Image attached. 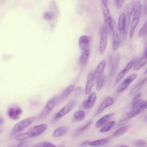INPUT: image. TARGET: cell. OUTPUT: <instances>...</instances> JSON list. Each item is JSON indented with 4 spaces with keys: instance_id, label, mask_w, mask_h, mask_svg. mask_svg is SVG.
I'll return each mask as SVG.
<instances>
[{
    "instance_id": "6da1fadb",
    "label": "cell",
    "mask_w": 147,
    "mask_h": 147,
    "mask_svg": "<svg viewBox=\"0 0 147 147\" xmlns=\"http://www.w3.org/2000/svg\"><path fill=\"white\" fill-rule=\"evenodd\" d=\"M133 1L134 15L131 22L129 32V37L130 39L132 38L135 30L139 22L142 10L140 0H133Z\"/></svg>"
},
{
    "instance_id": "7a4b0ae2",
    "label": "cell",
    "mask_w": 147,
    "mask_h": 147,
    "mask_svg": "<svg viewBox=\"0 0 147 147\" xmlns=\"http://www.w3.org/2000/svg\"><path fill=\"white\" fill-rule=\"evenodd\" d=\"M35 119V117H32L19 121L13 127L11 130V134H15L22 131L31 124Z\"/></svg>"
},
{
    "instance_id": "3957f363",
    "label": "cell",
    "mask_w": 147,
    "mask_h": 147,
    "mask_svg": "<svg viewBox=\"0 0 147 147\" xmlns=\"http://www.w3.org/2000/svg\"><path fill=\"white\" fill-rule=\"evenodd\" d=\"M47 125L45 123L36 126L29 131L23 134L24 138L28 139L38 136L43 133L47 129Z\"/></svg>"
},
{
    "instance_id": "277c9868",
    "label": "cell",
    "mask_w": 147,
    "mask_h": 147,
    "mask_svg": "<svg viewBox=\"0 0 147 147\" xmlns=\"http://www.w3.org/2000/svg\"><path fill=\"white\" fill-rule=\"evenodd\" d=\"M102 10L104 17L105 26L107 33H111L112 29V18L108 6L104 5L101 2Z\"/></svg>"
},
{
    "instance_id": "5b68a950",
    "label": "cell",
    "mask_w": 147,
    "mask_h": 147,
    "mask_svg": "<svg viewBox=\"0 0 147 147\" xmlns=\"http://www.w3.org/2000/svg\"><path fill=\"white\" fill-rule=\"evenodd\" d=\"M100 35L99 50L100 54L102 55L105 51L107 42V32L105 26H102L100 27Z\"/></svg>"
},
{
    "instance_id": "8992f818",
    "label": "cell",
    "mask_w": 147,
    "mask_h": 147,
    "mask_svg": "<svg viewBox=\"0 0 147 147\" xmlns=\"http://www.w3.org/2000/svg\"><path fill=\"white\" fill-rule=\"evenodd\" d=\"M125 19L124 13H121L120 15L118 20L117 28L119 32L120 41L123 43L125 40Z\"/></svg>"
},
{
    "instance_id": "52a82bcc",
    "label": "cell",
    "mask_w": 147,
    "mask_h": 147,
    "mask_svg": "<svg viewBox=\"0 0 147 147\" xmlns=\"http://www.w3.org/2000/svg\"><path fill=\"white\" fill-rule=\"evenodd\" d=\"M112 45L113 51H116L119 46V38L117 32V27L115 20L112 19Z\"/></svg>"
},
{
    "instance_id": "ba28073f",
    "label": "cell",
    "mask_w": 147,
    "mask_h": 147,
    "mask_svg": "<svg viewBox=\"0 0 147 147\" xmlns=\"http://www.w3.org/2000/svg\"><path fill=\"white\" fill-rule=\"evenodd\" d=\"M134 1L128 3L126 5L125 10V34H127L128 28L130 24V18L134 10Z\"/></svg>"
},
{
    "instance_id": "9c48e42d",
    "label": "cell",
    "mask_w": 147,
    "mask_h": 147,
    "mask_svg": "<svg viewBox=\"0 0 147 147\" xmlns=\"http://www.w3.org/2000/svg\"><path fill=\"white\" fill-rule=\"evenodd\" d=\"M58 99L57 97H55L50 100L39 115L40 118L45 117L55 107Z\"/></svg>"
},
{
    "instance_id": "30bf717a",
    "label": "cell",
    "mask_w": 147,
    "mask_h": 147,
    "mask_svg": "<svg viewBox=\"0 0 147 147\" xmlns=\"http://www.w3.org/2000/svg\"><path fill=\"white\" fill-rule=\"evenodd\" d=\"M76 104L75 101L72 100L62 108L55 115V118H60L69 113L73 108Z\"/></svg>"
},
{
    "instance_id": "8fae6325",
    "label": "cell",
    "mask_w": 147,
    "mask_h": 147,
    "mask_svg": "<svg viewBox=\"0 0 147 147\" xmlns=\"http://www.w3.org/2000/svg\"><path fill=\"white\" fill-rule=\"evenodd\" d=\"M137 75V74H135L128 76L119 86L117 92H120L125 90L136 78Z\"/></svg>"
},
{
    "instance_id": "7c38bea8",
    "label": "cell",
    "mask_w": 147,
    "mask_h": 147,
    "mask_svg": "<svg viewBox=\"0 0 147 147\" xmlns=\"http://www.w3.org/2000/svg\"><path fill=\"white\" fill-rule=\"evenodd\" d=\"M120 60V56L117 55L112 61L110 71L109 75V78L111 79L114 76L118 67Z\"/></svg>"
},
{
    "instance_id": "4fadbf2b",
    "label": "cell",
    "mask_w": 147,
    "mask_h": 147,
    "mask_svg": "<svg viewBox=\"0 0 147 147\" xmlns=\"http://www.w3.org/2000/svg\"><path fill=\"white\" fill-rule=\"evenodd\" d=\"M95 79L94 72L92 71L89 73L88 76L85 86V92L86 94H88L91 92Z\"/></svg>"
},
{
    "instance_id": "5bb4252c",
    "label": "cell",
    "mask_w": 147,
    "mask_h": 147,
    "mask_svg": "<svg viewBox=\"0 0 147 147\" xmlns=\"http://www.w3.org/2000/svg\"><path fill=\"white\" fill-rule=\"evenodd\" d=\"M114 101L113 98L111 97H107L101 104L95 115L96 116L99 114L105 109L113 104Z\"/></svg>"
},
{
    "instance_id": "9a60e30c",
    "label": "cell",
    "mask_w": 147,
    "mask_h": 147,
    "mask_svg": "<svg viewBox=\"0 0 147 147\" xmlns=\"http://www.w3.org/2000/svg\"><path fill=\"white\" fill-rule=\"evenodd\" d=\"M106 65V62L105 60L101 61L97 66L94 75L95 78L97 79L103 75V72Z\"/></svg>"
},
{
    "instance_id": "2e32d148",
    "label": "cell",
    "mask_w": 147,
    "mask_h": 147,
    "mask_svg": "<svg viewBox=\"0 0 147 147\" xmlns=\"http://www.w3.org/2000/svg\"><path fill=\"white\" fill-rule=\"evenodd\" d=\"M96 99V95L92 92L89 96L88 99L84 101L83 105L84 108L88 109L91 108L94 105Z\"/></svg>"
},
{
    "instance_id": "e0dca14e",
    "label": "cell",
    "mask_w": 147,
    "mask_h": 147,
    "mask_svg": "<svg viewBox=\"0 0 147 147\" xmlns=\"http://www.w3.org/2000/svg\"><path fill=\"white\" fill-rule=\"evenodd\" d=\"M89 39L86 35L81 36L79 40V45L80 49L83 51L87 49L89 43Z\"/></svg>"
},
{
    "instance_id": "ac0fdd59",
    "label": "cell",
    "mask_w": 147,
    "mask_h": 147,
    "mask_svg": "<svg viewBox=\"0 0 147 147\" xmlns=\"http://www.w3.org/2000/svg\"><path fill=\"white\" fill-rule=\"evenodd\" d=\"M68 130L67 128L65 126H60L57 128L54 131L53 136L55 137H58L65 134Z\"/></svg>"
},
{
    "instance_id": "d6986e66",
    "label": "cell",
    "mask_w": 147,
    "mask_h": 147,
    "mask_svg": "<svg viewBox=\"0 0 147 147\" xmlns=\"http://www.w3.org/2000/svg\"><path fill=\"white\" fill-rule=\"evenodd\" d=\"M114 113H112L107 115L100 119L96 123L95 126L98 127L105 123L109 119L114 115Z\"/></svg>"
},
{
    "instance_id": "ffe728a7",
    "label": "cell",
    "mask_w": 147,
    "mask_h": 147,
    "mask_svg": "<svg viewBox=\"0 0 147 147\" xmlns=\"http://www.w3.org/2000/svg\"><path fill=\"white\" fill-rule=\"evenodd\" d=\"M89 51L88 49L83 51L80 58V62L82 65L86 63L89 56Z\"/></svg>"
},
{
    "instance_id": "44dd1931",
    "label": "cell",
    "mask_w": 147,
    "mask_h": 147,
    "mask_svg": "<svg viewBox=\"0 0 147 147\" xmlns=\"http://www.w3.org/2000/svg\"><path fill=\"white\" fill-rule=\"evenodd\" d=\"M146 80V77L142 80L132 89L130 92V94L132 95L137 92L142 88Z\"/></svg>"
},
{
    "instance_id": "7402d4cb",
    "label": "cell",
    "mask_w": 147,
    "mask_h": 147,
    "mask_svg": "<svg viewBox=\"0 0 147 147\" xmlns=\"http://www.w3.org/2000/svg\"><path fill=\"white\" fill-rule=\"evenodd\" d=\"M147 62V56H144L135 65L134 70L136 71L139 69L143 66Z\"/></svg>"
},
{
    "instance_id": "603a6c76",
    "label": "cell",
    "mask_w": 147,
    "mask_h": 147,
    "mask_svg": "<svg viewBox=\"0 0 147 147\" xmlns=\"http://www.w3.org/2000/svg\"><path fill=\"white\" fill-rule=\"evenodd\" d=\"M109 141V140L107 139H102L92 142H90L89 144L90 145L94 146H101L107 143Z\"/></svg>"
},
{
    "instance_id": "cb8c5ba5",
    "label": "cell",
    "mask_w": 147,
    "mask_h": 147,
    "mask_svg": "<svg viewBox=\"0 0 147 147\" xmlns=\"http://www.w3.org/2000/svg\"><path fill=\"white\" fill-rule=\"evenodd\" d=\"M129 128V126L128 125L122 127L118 129L114 133L113 136L115 137L119 136L126 132Z\"/></svg>"
},
{
    "instance_id": "d4e9b609",
    "label": "cell",
    "mask_w": 147,
    "mask_h": 147,
    "mask_svg": "<svg viewBox=\"0 0 147 147\" xmlns=\"http://www.w3.org/2000/svg\"><path fill=\"white\" fill-rule=\"evenodd\" d=\"M115 124L114 121L109 122L105 124L101 128L100 131L101 132H104L109 131L113 127Z\"/></svg>"
},
{
    "instance_id": "484cf974",
    "label": "cell",
    "mask_w": 147,
    "mask_h": 147,
    "mask_svg": "<svg viewBox=\"0 0 147 147\" xmlns=\"http://www.w3.org/2000/svg\"><path fill=\"white\" fill-rule=\"evenodd\" d=\"M105 80V76L103 74L97 78L96 80V89L97 91L100 90L103 87Z\"/></svg>"
},
{
    "instance_id": "4316f807",
    "label": "cell",
    "mask_w": 147,
    "mask_h": 147,
    "mask_svg": "<svg viewBox=\"0 0 147 147\" xmlns=\"http://www.w3.org/2000/svg\"><path fill=\"white\" fill-rule=\"evenodd\" d=\"M85 115V112L82 110H80L76 112L74 114V119L77 121H80L83 119Z\"/></svg>"
},
{
    "instance_id": "83f0119b",
    "label": "cell",
    "mask_w": 147,
    "mask_h": 147,
    "mask_svg": "<svg viewBox=\"0 0 147 147\" xmlns=\"http://www.w3.org/2000/svg\"><path fill=\"white\" fill-rule=\"evenodd\" d=\"M144 110L141 109L132 110L127 115V118L128 119L133 118L141 113Z\"/></svg>"
},
{
    "instance_id": "f1b7e54d",
    "label": "cell",
    "mask_w": 147,
    "mask_h": 147,
    "mask_svg": "<svg viewBox=\"0 0 147 147\" xmlns=\"http://www.w3.org/2000/svg\"><path fill=\"white\" fill-rule=\"evenodd\" d=\"M45 20L49 21L53 19L54 18V13L52 11H47L45 12L42 16Z\"/></svg>"
},
{
    "instance_id": "f546056e",
    "label": "cell",
    "mask_w": 147,
    "mask_h": 147,
    "mask_svg": "<svg viewBox=\"0 0 147 147\" xmlns=\"http://www.w3.org/2000/svg\"><path fill=\"white\" fill-rule=\"evenodd\" d=\"M8 115L10 118L14 120H16L19 118V116L16 114L15 109L13 108H10L8 111Z\"/></svg>"
},
{
    "instance_id": "4dcf8cb0",
    "label": "cell",
    "mask_w": 147,
    "mask_h": 147,
    "mask_svg": "<svg viewBox=\"0 0 147 147\" xmlns=\"http://www.w3.org/2000/svg\"><path fill=\"white\" fill-rule=\"evenodd\" d=\"M74 88L73 85H71L65 89L63 92L62 96L63 98H66L69 96L72 92Z\"/></svg>"
},
{
    "instance_id": "1f68e13d",
    "label": "cell",
    "mask_w": 147,
    "mask_h": 147,
    "mask_svg": "<svg viewBox=\"0 0 147 147\" xmlns=\"http://www.w3.org/2000/svg\"><path fill=\"white\" fill-rule=\"evenodd\" d=\"M147 32V23L146 21L139 32V36L142 37L145 36Z\"/></svg>"
},
{
    "instance_id": "d6a6232c",
    "label": "cell",
    "mask_w": 147,
    "mask_h": 147,
    "mask_svg": "<svg viewBox=\"0 0 147 147\" xmlns=\"http://www.w3.org/2000/svg\"><path fill=\"white\" fill-rule=\"evenodd\" d=\"M138 60V58L136 57L133 59L129 62L124 69L127 72L136 63Z\"/></svg>"
},
{
    "instance_id": "836d02e7",
    "label": "cell",
    "mask_w": 147,
    "mask_h": 147,
    "mask_svg": "<svg viewBox=\"0 0 147 147\" xmlns=\"http://www.w3.org/2000/svg\"><path fill=\"white\" fill-rule=\"evenodd\" d=\"M35 147H55L54 144L48 142H44L40 143L35 146Z\"/></svg>"
},
{
    "instance_id": "e575fe53",
    "label": "cell",
    "mask_w": 147,
    "mask_h": 147,
    "mask_svg": "<svg viewBox=\"0 0 147 147\" xmlns=\"http://www.w3.org/2000/svg\"><path fill=\"white\" fill-rule=\"evenodd\" d=\"M126 72L123 69L118 74L116 80V83L118 82L123 78Z\"/></svg>"
},
{
    "instance_id": "d590c367",
    "label": "cell",
    "mask_w": 147,
    "mask_h": 147,
    "mask_svg": "<svg viewBox=\"0 0 147 147\" xmlns=\"http://www.w3.org/2000/svg\"><path fill=\"white\" fill-rule=\"evenodd\" d=\"M134 144L136 146L138 147H143L146 145V142L143 140H139L136 141L134 143Z\"/></svg>"
},
{
    "instance_id": "8d00e7d4",
    "label": "cell",
    "mask_w": 147,
    "mask_h": 147,
    "mask_svg": "<svg viewBox=\"0 0 147 147\" xmlns=\"http://www.w3.org/2000/svg\"><path fill=\"white\" fill-rule=\"evenodd\" d=\"M116 7L119 9L121 8L123 5L125 0H113Z\"/></svg>"
},
{
    "instance_id": "74e56055",
    "label": "cell",
    "mask_w": 147,
    "mask_h": 147,
    "mask_svg": "<svg viewBox=\"0 0 147 147\" xmlns=\"http://www.w3.org/2000/svg\"><path fill=\"white\" fill-rule=\"evenodd\" d=\"M92 122V121L91 120L89 121L82 127L80 128L79 129V130L80 131H82L85 130L89 127V126L90 125Z\"/></svg>"
},
{
    "instance_id": "f35d334b",
    "label": "cell",
    "mask_w": 147,
    "mask_h": 147,
    "mask_svg": "<svg viewBox=\"0 0 147 147\" xmlns=\"http://www.w3.org/2000/svg\"><path fill=\"white\" fill-rule=\"evenodd\" d=\"M146 2L143 4L142 7V13L144 16H145L147 14V6Z\"/></svg>"
},
{
    "instance_id": "ab89813d",
    "label": "cell",
    "mask_w": 147,
    "mask_h": 147,
    "mask_svg": "<svg viewBox=\"0 0 147 147\" xmlns=\"http://www.w3.org/2000/svg\"><path fill=\"white\" fill-rule=\"evenodd\" d=\"M141 96V93H139L137 94L136 95V96H135V97H134L132 102V103L133 104L135 102L137 101L140 98V96Z\"/></svg>"
},
{
    "instance_id": "60d3db41",
    "label": "cell",
    "mask_w": 147,
    "mask_h": 147,
    "mask_svg": "<svg viewBox=\"0 0 147 147\" xmlns=\"http://www.w3.org/2000/svg\"><path fill=\"white\" fill-rule=\"evenodd\" d=\"M16 113L17 115L19 116L22 113V109L20 108H17L15 109Z\"/></svg>"
},
{
    "instance_id": "b9f144b4",
    "label": "cell",
    "mask_w": 147,
    "mask_h": 147,
    "mask_svg": "<svg viewBox=\"0 0 147 147\" xmlns=\"http://www.w3.org/2000/svg\"><path fill=\"white\" fill-rule=\"evenodd\" d=\"M127 120L128 119L127 118L121 120L119 122L118 125H120L123 124L127 121Z\"/></svg>"
},
{
    "instance_id": "7bdbcfd3",
    "label": "cell",
    "mask_w": 147,
    "mask_h": 147,
    "mask_svg": "<svg viewBox=\"0 0 147 147\" xmlns=\"http://www.w3.org/2000/svg\"><path fill=\"white\" fill-rule=\"evenodd\" d=\"M27 144L26 142H22L18 144L17 146L19 147L24 146V145Z\"/></svg>"
},
{
    "instance_id": "ee69618b",
    "label": "cell",
    "mask_w": 147,
    "mask_h": 147,
    "mask_svg": "<svg viewBox=\"0 0 147 147\" xmlns=\"http://www.w3.org/2000/svg\"><path fill=\"white\" fill-rule=\"evenodd\" d=\"M90 142V141H85V142H83L81 144H80V145L81 146H85L88 144H89Z\"/></svg>"
},
{
    "instance_id": "f6af8a7d",
    "label": "cell",
    "mask_w": 147,
    "mask_h": 147,
    "mask_svg": "<svg viewBox=\"0 0 147 147\" xmlns=\"http://www.w3.org/2000/svg\"><path fill=\"white\" fill-rule=\"evenodd\" d=\"M101 2L103 3L104 5L107 6H108L109 0H101Z\"/></svg>"
},
{
    "instance_id": "bcb514c9",
    "label": "cell",
    "mask_w": 147,
    "mask_h": 147,
    "mask_svg": "<svg viewBox=\"0 0 147 147\" xmlns=\"http://www.w3.org/2000/svg\"><path fill=\"white\" fill-rule=\"evenodd\" d=\"M4 120L3 118H0V126L2 125L4 123Z\"/></svg>"
},
{
    "instance_id": "7dc6e473",
    "label": "cell",
    "mask_w": 147,
    "mask_h": 147,
    "mask_svg": "<svg viewBox=\"0 0 147 147\" xmlns=\"http://www.w3.org/2000/svg\"><path fill=\"white\" fill-rule=\"evenodd\" d=\"M121 146V147H128L129 146H127V145H124L121 146Z\"/></svg>"
},
{
    "instance_id": "c3c4849f",
    "label": "cell",
    "mask_w": 147,
    "mask_h": 147,
    "mask_svg": "<svg viewBox=\"0 0 147 147\" xmlns=\"http://www.w3.org/2000/svg\"><path fill=\"white\" fill-rule=\"evenodd\" d=\"M1 130H0V134H1Z\"/></svg>"
}]
</instances>
